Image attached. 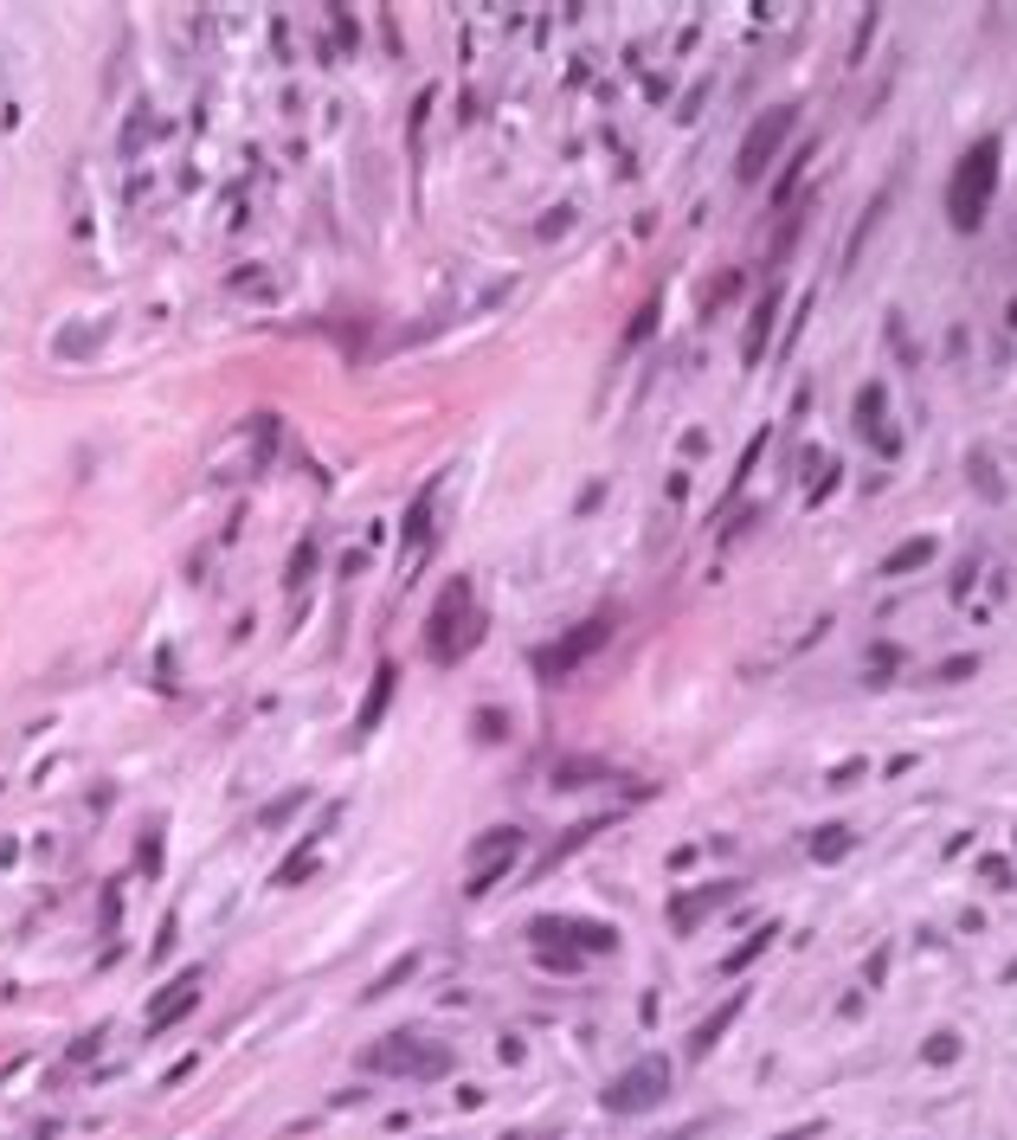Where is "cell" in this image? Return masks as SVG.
I'll return each instance as SVG.
<instances>
[{
	"mask_svg": "<svg viewBox=\"0 0 1017 1140\" xmlns=\"http://www.w3.org/2000/svg\"><path fill=\"white\" fill-rule=\"evenodd\" d=\"M992 187H998V143L992 136H979V143L959 155V168H953L947 181V214L959 232H972L979 219H985V207H992Z\"/></svg>",
	"mask_w": 1017,
	"mask_h": 1140,
	"instance_id": "obj_1",
	"label": "cell"
},
{
	"mask_svg": "<svg viewBox=\"0 0 1017 1140\" xmlns=\"http://www.w3.org/2000/svg\"><path fill=\"white\" fill-rule=\"evenodd\" d=\"M361 1069H374V1076H407V1082H438V1076L451 1069V1051H445L438 1038H425V1031H387V1038L361 1057Z\"/></svg>",
	"mask_w": 1017,
	"mask_h": 1140,
	"instance_id": "obj_2",
	"label": "cell"
},
{
	"mask_svg": "<svg viewBox=\"0 0 1017 1140\" xmlns=\"http://www.w3.org/2000/svg\"><path fill=\"white\" fill-rule=\"evenodd\" d=\"M535 947H542L547 967H580V954H612L618 934L606 922H560V915H535L529 922Z\"/></svg>",
	"mask_w": 1017,
	"mask_h": 1140,
	"instance_id": "obj_3",
	"label": "cell"
},
{
	"mask_svg": "<svg viewBox=\"0 0 1017 1140\" xmlns=\"http://www.w3.org/2000/svg\"><path fill=\"white\" fill-rule=\"evenodd\" d=\"M458 626H476V613H471V580H451V586L438 593L432 619H425V651H432L438 664H458V657H464V651L476 644V639H464Z\"/></svg>",
	"mask_w": 1017,
	"mask_h": 1140,
	"instance_id": "obj_4",
	"label": "cell"
},
{
	"mask_svg": "<svg viewBox=\"0 0 1017 1140\" xmlns=\"http://www.w3.org/2000/svg\"><path fill=\"white\" fill-rule=\"evenodd\" d=\"M612 632H618V613H600V619H586V626H573L567 639H554V644H542L535 651V670H542L547 683H567L593 651H606L612 644Z\"/></svg>",
	"mask_w": 1017,
	"mask_h": 1140,
	"instance_id": "obj_5",
	"label": "cell"
},
{
	"mask_svg": "<svg viewBox=\"0 0 1017 1140\" xmlns=\"http://www.w3.org/2000/svg\"><path fill=\"white\" fill-rule=\"evenodd\" d=\"M664 1095H670V1064H664V1057H638L625 1076H612L606 1108L612 1115H644V1108H657Z\"/></svg>",
	"mask_w": 1017,
	"mask_h": 1140,
	"instance_id": "obj_6",
	"label": "cell"
},
{
	"mask_svg": "<svg viewBox=\"0 0 1017 1140\" xmlns=\"http://www.w3.org/2000/svg\"><path fill=\"white\" fill-rule=\"evenodd\" d=\"M522 845H529V838H522L516 825H503V832L476 838V845H471V883H464V896H489V889L503 883V870L522 857Z\"/></svg>",
	"mask_w": 1017,
	"mask_h": 1140,
	"instance_id": "obj_7",
	"label": "cell"
},
{
	"mask_svg": "<svg viewBox=\"0 0 1017 1140\" xmlns=\"http://www.w3.org/2000/svg\"><path fill=\"white\" fill-rule=\"evenodd\" d=\"M792 130H799V110H792V104L766 110V117H760V123L747 130V143H741V168H735V174H741V181H760V174H766V161L779 155V143H786Z\"/></svg>",
	"mask_w": 1017,
	"mask_h": 1140,
	"instance_id": "obj_8",
	"label": "cell"
},
{
	"mask_svg": "<svg viewBox=\"0 0 1017 1140\" xmlns=\"http://www.w3.org/2000/svg\"><path fill=\"white\" fill-rule=\"evenodd\" d=\"M201 986H206V973L201 967H187V973H174L161 993L148 998V1038H161V1031H174L194 1005H201Z\"/></svg>",
	"mask_w": 1017,
	"mask_h": 1140,
	"instance_id": "obj_9",
	"label": "cell"
},
{
	"mask_svg": "<svg viewBox=\"0 0 1017 1140\" xmlns=\"http://www.w3.org/2000/svg\"><path fill=\"white\" fill-rule=\"evenodd\" d=\"M882 380H870L863 393H857V426H863V438H876V451L882 458H895V432H888V420H882Z\"/></svg>",
	"mask_w": 1017,
	"mask_h": 1140,
	"instance_id": "obj_10",
	"label": "cell"
},
{
	"mask_svg": "<svg viewBox=\"0 0 1017 1140\" xmlns=\"http://www.w3.org/2000/svg\"><path fill=\"white\" fill-rule=\"evenodd\" d=\"M394 664H380L374 670V683H367V703H361V715H354V735H374L380 728V715H387V703H394Z\"/></svg>",
	"mask_w": 1017,
	"mask_h": 1140,
	"instance_id": "obj_11",
	"label": "cell"
},
{
	"mask_svg": "<svg viewBox=\"0 0 1017 1140\" xmlns=\"http://www.w3.org/2000/svg\"><path fill=\"white\" fill-rule=\"evenodd\" d=\"M741 1005H747V993H735L728 1005H722V1011H715V1018H702V1024H695V1038H689V1057H709V1051L722 1044V1031H728V1024L741 1018Z\"/></svg>",
	"mask_w": 1017,
	"mask_h": 1140,
	"instance_id": "obj_12",
	"label": "cell"
},
{
	"mask_svg": "<svg viewBox=\"0 0 1017 1140\" xmlns=\"http://www.w3.org/2000/svg\"><path fill=\"white\" fill-rule=\"evenodd\" d=\"M438 484H445V477H432V484L412 497V509H407V548H425V542H432V502H438Z\"/></svg>",
	"mask_w": 1017,
	"mask_h": 1140,
	"instance_id": "obj_13",
	"label": "cell"
},
{
	"mask_svg": "<svg viewBox=\"0 0 1017 1140\" xmlns=\"http://www.w3.org/2000/svg\"><path fill=\"white\" fill-rule=\"evenodd\" d=\"M928 561H934V542H928V535H915V542H901V548L882 561V573H888V580H901V573L928 568Z\"/></svg>",
	"mask_w": 1017,
	"mask_h": 1140,
	"instance_id": "obj_14",
	"label": "cell"
},
{
	"mask_svg": "<svg viewBox=\"0 0 1017 1140\" xmlns=\"http://www.w3.org/2000/svg\"><path fill=\"white\" fill-rule=\"evenodd\" d=\"M728 896H735V883H715V889H702V896H682V902H677V927L689 934L702 909H715V902H728Z\"/></svg>",
	"mask_w": 1017,
	"mask_h": 1140,
	"instance_id": "obj_15",
	"label": "cell"
},
{
	"mask_svg": "<svg viewBox=\"0 0 1017 1140\" xmlns=\"http://www.w3.org/2000/svg\"><path fill=\"white\" fill-rule=\"evenodd\" d=\"M773 310H779V296L766 290V303L753 310V329H747V361H760V342H766V329H773Z\"/></svg>",
	"mask_w": 1017,
	"mask_h": 1140,
	"instance_id": "obj_16",
	"label": "cell"
},
{
	"mask_svg": "<svg viewBox=\"0 0 1017 1140\" xmlns=\"http://www.w3.org/2000/svg\"><path fill=\"white\" fill-rule=\"evenodd\" d=\"M844 851H850V832L844 825H824V838H812V857H824V863H837Z\"/></svg>",
	"mask_w": 1017,
	"mask_h": 1140,
	"instance_id": "obj_17",
	"label": "cell"
},
{
	"mask_svg": "<svg viewBox=\"0 0 1017 1140\" xmlns=\"http://www.w3.org/2000/svg\"><path fill=\"white\" fill-rule=\"evenodd\" d=\"M593 774H606V767H600V761H560V767H554V780H560V786H586Z\"/></svg>",
	"mask_w": 1017,
	"mask_h": 1140,
	"instance_id": "obj_18",
	"label": "cell"
},
{
	"mask_svg": "<svg viewBox=\"0 0 1017 1140\" xmlns=\"http://www.w3.org/2000/svg\"><path fill=\"white\" fill-rule=\"evenodd\" d=\"M766 941H773V927H760L753 941H741V947L728 954V973H741V967H747V960H753V954H766Z\"/></svg>",
	"mask_w": 1017,
	"mask_h": 1140,
	"instance_id": "obj_19",
	"label": "cell"
},
{
	"mask_svg": "<svg viewBox=\"0 0 1017 1140\" xmlns=\"http://www.w3.org/2000/svg\"><path fill=\"white\" fill-rule=\"evenodd\" d=\"M959 1057V1044H953V1031H941L934 1044H928V1064H953Z\"/></svg>",
	"mask_w": 1017,
	"mask_h": 1140,
	"instance_id": "obj_20",
	"label": "cell"
},
{
	"mask_svg": "<svg viewBox=\"0 0 1017 1140\" xmlns=\"http://www.w3.org/2000/svg\"><path fill=\"white\" fill-rule=\"evenodd\" d=\"M310 568H316V548H310V542H303V548H296V555H290V580H310Z\"/></svg>",
	"mask_w": 1017,
	"mask_h": 1140,
	"instance_id": "obj_21",
	"label": "cell"
},
{
	"mask_svg": "<svg viewBox=\"0 0 1017 1140\" xmlns=\"http://www.w3.org/2000/svg\"><path fill=\"white\" fill-rule=\"evenodd\" d=\"M412 973V954L407 960H394V967H387V973H380V986H367V993H387V986H400V980H407Z\"/></svg>",
	"mask_w": 1017,
	"mask_h": 1140,
	"instance_id": "obj_22",
	"label": "cell"
},
{
	"mask_svg": "<svg viewBox=\"0 0 1017 1140\" xmlns=\"http://www.w3.org/2000/svg\"><path fill=\"white\" fill-rule=\"evenodd\" d=\"M296 805H303V792H283V799H277L271 812H265V825H277V818H290V812H296Z\"/></svg>",
	"mask_w": 1017,
	"mask_h": 1140,
	"instance_id": "obj_23",
	"label": "cell"
},
{
	"mask_svg": "<svg viewBox=\"0 0 1017 1140\" xmlns=\"http://www.w3.org/2000/svg\"><path fill=\"white\" fill-rule=\"evenodd\" d=\"M476 728H483V735L496 741V735H503V715H496V710H476Z\"/></svg>",
	"mask_w": 1017,
	"mask_h": 1140,
	"instance_id": "obj_24",
	"label": "cell"
}]
</instances>
